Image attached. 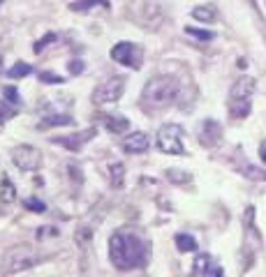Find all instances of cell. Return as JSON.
I'll use <instances>...</instances> for the list:
<instances>
[{
  "label": "cell",
  "instance_id": "obj_21",
  "mask_svg": "<svg viewBox=\"0 0 266 277\" xmlns=\"http://www.w3.org/2000/svg\"><path fill=\"white\" fill-rule=\"evenodd\" d=\"M53 42H56V32H47V35H44L42 39H37V42H35L33 51H35V53H42V51L47 49L49 44H53Z\"/></svg>",
  "mask_w": 266,
  "mask_h": 277
},
{
  "label": "cell",
  "instance_id": "obj_34",
  "mask_svg": "<svg viewBox=\"0 0 266 277\" xmlns=\"http://www.w3.org/2000/svg\"><path fill=\"white\" fill-rule=\"evenodd\" d=\"M3 3H5V0H0V5H3Z\"/></svg>",
  "mask_w": 266,
  "mask_h": 277
},
{
  "label": "cell",
  "instance_id": "obj_11",
  "mask_svg": "<svg viewBox=\"0 0 266 277\" xmlns=\"http://www.w3.org/2000/svg\"><path fill=\"white\" fill-rule=\"evenodd\" d=\"M148 148H150V138L146 132H132L130 136H125V141H123V150L130 152V155L146 152Z\"/></svg>",
  "mask_w": 266,
  "mask_h": 277
},
{
  "label": "cell",
  "instance_id": "obj_9",
  "mask_svg": "<svg viewBox=\"0 0 266 277\" xmlns=\"http://www.w3.org/2000/svg\"><path fill=\"white\" fill-rule=\"evenodd\" d=\"M197 138H199L201 146L206 148H213L220 143V138H222V125L218 123V120L213 118H206L199 123V127H197Z\"/></svg>",
  "mask_w": 266,
  "mask_h": 277
},
{
  "label": "cell",
  "instance_id": "obj_22",
  "mask_svg": "<svg viewBox=\"0 0 266 277\" xmlns=\"http://www.w3.org/2000/svg\"><path fill=\"white\" fill-rule=\"evenodd\" d=\"M167 178L172 180V183H190V173H187V171H178V169H169Z\"/></svg>",
  "mask_w": 266,
  "mask_h": 277
},
{
  "label": "cell",
  "instance_id": "obj_4",
  "mask_svg": "<svg viewBox=\"0 0 266 277\" xmlns=\"http://www.w3.org/2000/svg\"><path fill=\"white\" fill-rule=\"evenodd\" d=\"M252 92H255V78L243 76L234 83L232 90H229V115H232V118L241 120V118H248V115H250Z\"/></svg>",
  "mask_w": 266,
  "mask_h": 277
},
{
  "label": "cell",
  "instance_id": "obj_24",
  "mask_svg": "<svg viewBox=\"0 0 266 277\" xmlns=\"http://www.w3.org/2000/svg\"><path fill=\"white\" fill-rule=\"evenodd\" d=\"M90 240H93V229H86V226H81L79 231H77V243L81 245V247H86V245L90 243Z\"/></svg>",
  "mask_w": 266,
  "mask_h": 277
},
{
  "label": "cell",
  "instance_id": "obj_2",
  "mask_svg": "<svg viewBox=\"0 0 266 277\" xmlns=\"http://www.w3.org/2000/svg\"><path fill=\"white\" fill-rule=\"evenodd\" d=\"M178 92H181L178 78L172 76V74H162V76H153L144 86L141 102H144L146 106L160 109V106H167V104H172V102H176Z\"/></svg>",
  "mask_w": 266,
  "mask_h": 277
},
{
  "label": "cell",
  "instance_id": "obj_13",
  "mask_svg": "<svg viewBox=\"0 0 266 277\" xmlns=\"http://www.w3.org/2000/svg\"><path fill=\"white\" fill-rule=\"evenodd\" d=\"M74 120H72V115L67 113H53V115H47V118L40 123V129H47V127H67V125H72Z\"/></svg>",
  "mask_w": 266,
  "mask_h": 277
},
{
  "label": "cell",
  "instance_id": "obj_30",
  "mask_svg": "<svg viewBox=\"0 0 266 277\" xmlns=\"http://www.w3.org/2000/svg\"><path fill=\"white\" fill-rule=\"evenodd\" d=\"M67 72H70L72 76L81 74V72H84V63H81V60H70V65H67Z\"/></svg>",
  "mask_w": 266,
  "mask_h": 277
},
{
  "label": "cell",
  "instance_id": "obj_18",
  "mask_svg": "<svg viewBox=\"0 0 266 277\" xmlns=\"http://www.w3.org/2000/svg\"><path fill=\"white\" fill-rule=\"evenodd\" d=\"M211 268H213V263H211V256L208 254H199V256L195 259V270H192V275H208Z\"/></svg>",
  "mask_w": 266,
  "mask_h": 277
},
{
  "label": "cell",
  "instance_id": "obj_1",
  "mask_svg": "<svg viewBox=\"0 0 266 277\" xmlns=\"http://www.w3.org/2000/svg\"><path fill=\"white\" fill-rule=\"evenodd\" d=\"M109 259L118 270H132L148 261V249L141 238L127 231H116L109 238Z\"/></svg>",
  "mask_w": 266,
  "mask_h": 277
},
{
  "label": "cell",
  "instance_id": "obj_16",
  "mask_svg": "<svg viewBox=\"0 0 266 277\" xmlns=\"http://www.w3.org/2000/svg\"><path fill=\"white\" fill-rule=\"evenodd\" d=\"M14 199H16L14 183H12L7 175H3V178H0V201L3 203H14Z\"/></svg>",
  "mask_w": 266,
  "mask_h": 277
},
{
  "label": "cell",
  "instance_id": "obj_25",
  "mask_svg": "<svg viewBox=\"0 0 266 277\" xmlns=\"http://www.w3.org/2000/svg\"><path fill=\"white\" fill-rule=\"evenodd\" d=\"M5 97H7V102H10L12 106H21V95H19V90H16V88H12V86H7L5 90Z\"/></svg>",
  "mask_w": 266,
  "mask_h": 277
},
{
  "label": "cell",
  "instance_id": "obj_7",
  "mask_svg": "<svg viewBox=\"0 0 266 277\" xmlns=\"http://www.w3.org/2000/svg\"><path fill=\"white\" fill-rule=\"evenodd\" d=\"M12 162L19 166L21 171H37L42 166V152L40 148L28 146V143H21L12 150Z\"/></svg>",
  "mask_w": 266,
  "mask_h": 277
},
{
  "label": "cell",
  "instance_id": "obj_29",
  "mask_svg": "<svg viewBox=\"0 0 266 277\" xmlns=\"http://www.w3.org/2000/svg\"><path fill=\"white\" fill-rule=\"evenodd\" d=\"M24 206L28 208V210H35V212H44V210H47V206H44L40 199H26Z\"/></svg>",
  "mask_w": 266,
  "mask_h": 277
},
{
  "label": "cell",
  "instance_id": "obj_33",
  "mask_svg": "<svg viewBox=\"0 0 266 277\" xmlns=\"http://www.w3.org/2000/svg\"><path fill=\"white\" fill-rule=\"evenodd\" d=\"M0 74H3V58H0Z\"/></svg>",
  "mask_w": 266,
  "mask_h": 277
},
{
  "label": "cell",
  "instance_id": "obj_17",
  "mask_svg": "<svg viewBox=\"0 0 266 277\" xmlns=\"http://www.w3.org/2000/svg\"><path fill=\"white\" fill-rule=\"evenodd\" d=\"M174 243H176V247L181 249V252H195L197 249V240L192 238L190 233H176Z\"/></svg>",
  "mask_w": 266,
  "mask_h": 277
},
{
  "label": "cell",
  "instance_id": "obj_8",
  "mask_svg": "<svg viewBox=\"0 0 266 277\" xmlns=\"http://www.w3.org/2000/svg\"><path fill=\"white\" fill-rule=\"evenodd\" d=\"M111 58L121 65H127L132 69H139L141 67V49L132 42H118L116 46L111 49Z\"/></svg>",
  "mask_w": 266,
  "mask_h": 277
},
{
  "label": "cell",
  "instance_id": "obj_6",
  "mask_svg": "<svg viewBox=\"0 0 266 277\" xmlns=\"http://www.w3.org/2000/svg\"><path fill=\"white\" fill-rule=\"evenodd\" d=\"M123 92H125V78L123 76H111V78H107L104 83H100V86L93 90V102L98 106L113 104V102H118L123 97Z\"/></svg>",
  "mask_w": 266,
  "mask_h": 277
},
{
  "label": "cell",
  "instance_id": "obj_20",
  "mask_svg": "<svg viewBox=\"0 0 266 277\" xmlns=\"http://www.w3.org/2000/svg\"><path fill=\"white\" fill-rule=\"evenodd\" d=\"M30 72H33V67H30V65H26V63H16L14 67L7 69V76H10V78H24V76H28Z\"/></svg>",
  "mask_w": 266,
  "mask_h": 277
},
{
  "label": "cell",
  "instance_id": "obj_12",
  "mask_svg": "<svg viewBox=\"0 0 266 277\" xmlns=\"http://www.w3.org/2000/svg\"><path fill=\"white\" fill-rule=\"evenodd\" d=\"M102 123H104V127L113 134H123L130 129V120H127L125 115H104Z\"/></svg>",
  "mask_w": 266,
  "mask_h": 277
},
{
  "label": "cell",
  "instance_id": "obj_26",
  "mask_svg": "<svg viewBox=\"0 0 266 277\" xmlns=\"http://www.w3.org/2000/svg\"><path fill=\"white\" fill-rule=\"evenodd\" d=\"M185 32H187V35H192V37H197V39H206V42H208V39H213V32H208V30H199V28H190V26H187L185 28Z\"/></svg>",
  "mask_w": 266,
  "mask_h": 277
},
{
  "label": "cell",
  "instance_id": "obj_19",
  "mask_svg": "<svg viewBox=\"0 0 266 277\" xmlns=\"http://www.w3.org/2000/svg\"><path fill=\"white\" fill-rule=\"evenodd\" d=\"M109 175H111V187L121 189L125 183V166L123 164H111L109 166Z\"/></svg>",
  "mask_w": 266,
  "mask_h": 277
},
{
  "label": "cell",
  "instance_id": "obj_15",
  "mask_svg": "<svg viewBox=\"0 0 266 277\" xmlns=\"http://www.w3.org/2000/svg\"><path fill=\"white\" fill-rule=\"evenodd\" d=\"M192 18L204 21V23H213L215 18H218V9H215L213 5H201V7L192 9Z\"/></svg>",
  "mask_w": 266,
  "mask_h": 277
},
{
  "label": "cell",
  "instance_id": "obj_28",
  "mask_svg": "<svg viewBox=\"0 0 266 277\" xmlns=\"http://www.w3.org/2000/svg\"><path fill=\"white\" fill-rule=\"evenodd\" d=\"M40 81L42 83H63V76H58L56 72H40Z\"/></svg>",
  "mask_w": 266,
  "mask_h": 277
},
{
  "label": "cell",
  "instance_id": "obj_10",
  "mask_svg": "<svg viewBox=\"0 0 266 277\" xmlns=\"http://www.w3.org/2000/svg\"><path fill=\"white\" fill-rule=\"evenodd\" d=\"M98 134V129L95 127H88V129H84V132H77V134H70V136H56L53 141L58 143V146H63V148H67V150H79L84 143H88L90 138Z\"/></svg>",
  "mask_w": 266,
  "mask_h": 277
},
{
  "label": "cell",
  "instance_id": "obj_3",
  "mask_svg": "<svg viewBox=\"0 0 266 277\" xmlns=\"http://www.w3.org/2000/svg\"><path fill=\"white\" fill-rule=\"evenodd\" d=\"M47 259V254H42L37 247L33 245H16V247H10L3 256V272L12 275V272H21L28 270V268H35Z\"/></svg>",
  "mask_w": 266,
  "mask_h": 277
},
{
  "label": "cell",
  "instance_id": "obj_31",
  "mask_svg": "<svg viewBox=\"0 0 266 277\" xmlns=\"http://www.w3.org/2000/svg\"><path fill=\"white\" fill-rule=\"evenodd\" d=\"M259 160L266 164V138L261 141V146H259Z\"/></svg>",
  "mask_w": 266,
  "mask_h": 277
},
{
  "label": "cell",
  "instance_id": "obj_5",
  "mask_svg": "<svg viewBox=\"0 0 266 277\" xmlns=\"http://www.w3.org/2000/svg\"><path fill=\"white\" fill-rule=\"evenodd\" d=\"M183 132L181 125H174V123H167L158 129V148L167 155H183L185 152V143H183Z\"/></svg>",
  "mask_w": 266,
  "mask_h": 277
},
{
  "label": "cell",
  "instance_id": "obj_27",
  "mask_svg": "<svg viewBox=\"0 0 266 277\" xmlns=\"http://www.w3.org/2000/svg\"><path fill=\"white\" fill-rule=\"evenodd\" d=\"M56 235H58V229H56V226H40V229H37V240L56 238Z\"/></svg>",
  "mask_w": 266,
  "mask_h": 277
},
{
  "label": "cell",
  "instance_id": "obj_14",
  "mask_svg": "<svg viewBox=\"0 0 266 277\" xmlns=\"http://www.w3.org/2000/svg\"><path fill=\"white\" fill-rule=\"evenodd\" d=\"M93 7L109 9L111 7V3H109V0H77V3H70L72 12H90Z\"/></svg>",
  "mask_w": 266,
  "mask_h": 277
},
{
  "label": "cell",
  "instance_id": "obj_32",
  "mask_svg": "<svg viewBox=\"0 0 266 277\" xmlns=\"http://www.w3.org/2000/svg\"><path fill=\"white\" fill-rule=\"evenodd\" d=\"M208 277H222V268L213 266V268H211V272H208Z\"/></svg>",
  "mask_w": 266,
  "mask_h": 277
},
{
  "label": "cell",
  "instance_id": "obj_23",
  "mask_svg": "<svg viewBox=\"0 0 266 277\" xmlns=\"http://www.w3.org/2000/svg\"><path fill=\"white\" fill-rule=\"evenodd\" d=\"M14 113H16V106L7 104V102H0V125L7 123V120H10Z\"/></svg>",
  "mask_w": 266,
  "mask_h": 277
}]
</instances>
